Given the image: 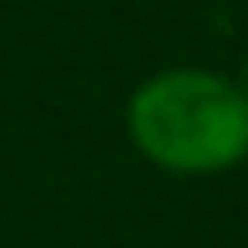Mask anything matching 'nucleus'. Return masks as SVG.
Segmentation results:
<instances>
[{
    "label": "nucleus",
    "instance_id": "nucleus-1",
    "mask_svg": "<svg viewBox=\"0 0 248 248\" xmlns=\"http://www.w3.org/2000/svg\"><path fill=\"white\" fill-rule=\"evenodd\" d=\"M132 147L162 172L213 177L248 162V92L202 66L157 71L127 101Z\"/></svg>",
    "mask_w": 248,
    "mask_h": 248
},
{
    "label": "nucleus",
    "instance_id": "nucleus-2",
    "mask_svg": "<svg viewBox=\"0 0 248 248\" xmlns=\"http://www.w3.org/2000/svg\"><path fill=\"white\" fill-rule=\"evenodd\" d=\"M238 86H243V92H248V56H243V76H238Z\"/></svg>",
    "mask_w": 248,
    "mask_h": 248
}]
</instances>
